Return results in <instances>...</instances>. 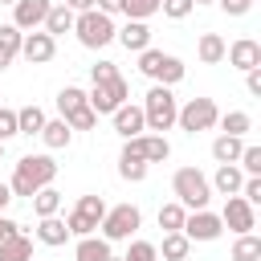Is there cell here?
I'll use <instances>...</instances> for the list:
<instances>
[{
	"instance_id": "obj_1",
	"label": "cell",
	"mask_w": 261,
	"mask_h": 261,
	"mask_svg": "<svg viewBox=\"0 0 261 261\" xmlns=\"http://www.w3.org/2000/svg\"><path fill=\"white\" fill-rule=\"evenodd\" d=\"M57 179V163H53V155H24V159H16V167H12V179H8V192H12V200L16 196H24V200H33L41 188H49Z\"/></svg>"
},
{
	"instance_id": "obj_2",
	"label": "cell",
	"mask_w": 261,
	"mask_h": 261,
	"mask_svg": "<svg viewBox=\"0 0 261 261\" xmlns=\"http://www.w3.org/2000/svg\"><path fill=\"white\" fill-rule=\"evenodd\" d=\"M171 192H175V204H184L188 212H200V208H208V200H212V184H208V175L196 171V167H179V171L171 175Z\"/></svg>"
},
{
	"instance_id": "obj_3",
	"label": "cell",
	"mask_w": 261,
	"mask_h": 261,
	"mask_svg": "<svg viewBox=\"0 0 261 261\" xmlns=\"http://www.w3.org/2000/svg\"><path fill=\"white\" fill-rule=\"evenodd\" d=\"M175 110H179V102H175V94L167 86H151L147 90V98H143V122H147L151 135L171 130L175 126Z\"/></svg>"
},
{
	"instance_id": "obj_4",
	"label": "cell",
	"mask_w": 261,
	"mask_h": 261,
	"mask_svg": "<svg viewBox=\"0 0 261 261\" xmlns=\"http://www.w3.org/2000/svg\"><path fill=\"white\" fill-rule=\"evenodd\" d=\"M139 73L143 77H151L155 86H175V82H184V61L179 57H171V53H163V49H143L139 53Z\"/></svg>"
},
{
	"instance_id": "obj_5",
	"label": "cell",
	"mask_w": 261,
	"mask_h": 261,
	"mask_svg": "<svg viewBox=\"0 0 261 261\" xmlns=\"http://www.w3.org/2000/svg\"><path fill=\"white\" fill-rule=\"evenodd\" d=\"M73 33H77V41L86 49H106L114 41V20L102 16L98 8H90V12H77L73 16Z\"/></svg>"
},
{
	"instance_id": "obj_6",
	"label": "cell",
	"mask_w": 261,
	"mask_h": 261,
	"mask_svg": "<svg viewBox=\"0 0 261 261\" xmlns=\"http://www.w3.org/2000/svg\"><path fill=\"white\" fill-rule=\"evenodd\" d=\"M102 216H106V200L102 196H82L73 204V212L65 216V228H69V237H94Z\"/></svg>"
},
{
	"instance_id": "obj_7",
	"label": "cell",
	"mask_w": 261,
	"mask_h": 261,
	"mask_svg": "<svg viewBox=\"0 0 261 261\" xmlns=\"http://www.w3.org/2000/svg\"><path fill=\"white\" fill-rule=\"evenodd\" d=\"M143 224V212L135 208V204H114V208H106V216H102V241H130L135 237V228Z\"/></svg>"
},
{
	"instance_id": "obj_8",
	"label": "cell",
	"mask_w": 261,
	"mask_h": 261,
	"mask_svg": "<svg viewBox=\"0 0 261 261\" xmlns=\"http://www.w3.org/2000/svg\"><path fill=\"white\" fill-rule=\"evenodd\" d=\"M216 118H220V110H216V102H212V98H188V102L175 110V122H179V130H188V135L212 130V126H216Z\"/></svg>"
},
{
	"instance_id": "obj_9",
	"label": "cell",
	"mask_w": 261,
	"mask_h": 261,
	"mask_svg": "<svg viewBox=\"0 0 261 261\" xmlns=\"http://www.w3.org/2000/svg\"><path fill=\"white\" fill-rule=\"evenodd\" d=\"M126 98H130V86H126V77L118 73L114 82H98V86L86 94V106H90L94 114H114L118 106H126Z\"/></svg>"
},
{
	"instance_id": "obj_10",
	"label": "cell",
	"mask_w": 261,
	"mask_h": 261,
	"mask_svg": "<svg viewBox=\"0 0 261 261\" xmlns=\"http://www.w3.org/2000/svg\"><path fill=\"white\" fill-rule=\"evenodd\" d=\"M188 241H216L220 232H224V224H220V216L216 212H208V208H200V212H188L184 216V228H179Z\"/></svg>"
},
{
	"instance_id": "obj_11",
	"label": "cell",
	"mask_w": 261,
	"mask_h": 261,
	"mask_svg": "<svg viewBox=\"0 0 261 261\" xmlns=\"http://www.w3.org/2000/svg\"><path fill=\"white\" fill-rule=\"evenodd\" d=\"M147 159H143V147H139V139H126L122 143V151H118V175L126 179V184H143L147 179Z\"/></svg>"
},
{
	"instance_id": "obj_12",
	"label": "cell",
	"mask_w": 261,
	"mask_h": 261,
	"mask_svg": "<svg viewBox=\"0 0 261 261\" xmlns=\"http://www.w3.org/2000/svg\"><path fill=\"white\" fill-rule=\"evenodd\" d=\"M220 224H228V232H253L257 228V212L241 200V196H224V212H220Z\"/></svg>"
},
{
	"instance_id": "obj_13",
	"label": "cell",
	"mask_w": 261,
	"mask_h": 261,
	"mask_svg": "<svg viewBox=\"0 0 261 261\" xmlns=\"http://www.w3.org/2000/svg\"><path fill=\"white\" fill-rule=\"evenodd\" d=\"M49 0H16L12 4V24L20 29V33H37L41 24H45V16H49Z\"/></svg>"
},
{
	"instance_id": "obj_14",
	"label": "cell",
	"mask_w": 261,
	"mask_h": 261,
	"mask_svg": "<svg viewBox=\"0 0 261 261\" xmlns=\"http://www.w3.org/2000/svg\"><path fill=\"white\" fill-rule=\"evenodd\" d=\"M53 53H57V41H53L45 29L24 33V41H20V57H24L29 65H45V61H53Z\"/></svg>"
},
{
	"instance_id": "obj_15",
	"label": "cell",
	"mask_w": 261,
	"mask_h": 261,
	"mask_svg": "<svg viewBox=\"0 0 261 261\" xmlns=\"http://www.w3.org/2000/svg\"><path fill=\"white\" fill-rule=\"evenodd\" d=\"M224 57H228V65H232V69L249 73V69H257V65H261V45H257L253 37H241V41H232V45L224 49Z\"/></svg>"
},
{
	"instance_id": "obj_16",
	"label": "cell",
	"mask_w": 261,
	"mask_h": 261,
	"mask_svg": "<svg viewBox=\"0 0 261 261\" xmlns=\"http://www.w3.org/2000/svg\"><path fill=\"white\" fill-rule=\"evenodd\" d=\"M110 118H114V130H118L122 139H139V135L147 130V122H143V106H130V102H126V106H118Z\"/></svg>"
},
{
	"instance_id": "obj_17",
	"label": "cell",
	"mask_w": 261,
	"mask_h": 261,
	"mask_svg": "<svg viewBox=\"0 0 261 261\" xmlns=\"http://www.w3.org/2000/svg\"><path fill=\"white\" fill-rule=\"evenodd\" d=\"M114 37H118L122 49H130V53L151 49V29H147V20H126L122 29H114Z\"/></svg>"
},
{
	"instance_id": "obj_18",
	"label": "cell",
	"mask_w": 261,
	"mask_h": 261,
	"mask_svg": "<svg viewBox=\"0 0 261 261\" xmlns=\"http://www.w3.org/2000/svg\"><path fill=\"white\" fill-rule=\"evenodd\" d=\"M208 184H212L220 196H237V192H241V184H245V171H241L237 163H220V167H216V175H212Z\"/></svg>"
},
{
	"instance_id": "obj_19",
	"label": "cell",
	"mask_w": 261,
	"mask_h": 261,
	"mask_svg": "<svg viewBox=\"0 0 261 261\" xmlns=\"http://www.w3.org/2000/svg\"><path fill=\"white\" fill-rule=\"evenodd\" d=\"M37 241H41V245H49V249H61V245L69 241L65 220H61V216H41V224H37Z\"/></svg>"
},
{
	"instance_id": "obj_20",
	"label": "cell",
	"mask_w": 261,
	"mask_h": 261,
	"mask_svg": "<svg viewBox=\"0 0 261 261\" xmlns=\"http://www.w3.org/2000/svg\"><path fill=\"white\" fill-rule=\"evenodd\" d=\"M224 37L220 33H200V41H196V57L204 61V65H220L224 61Z\"/></svg>"
},
{
	"instance_id": "obj_21",
	"label": "cell",
	"mask_w": 261,
	"mask_h": 261,
	"mask_svg": "<svg viewBox=\"0 0 261 261\" xmlns=\"http://www.w3.org/2000/svg\"><path fill=\"white\" fill-rule=\"evenodd\" d=\"M41 143H45L49 151H61V147L73 143V130L65 126V118H45V126H41Z\"/></svg>"
},
{
	"instance_id": "obj_22",
	"label": "cell",
	"mask_w": 261,
	"mask_h": 261,
	"mask_svg": "<svg viewBox=\"0 0 261 261\" xmlns=\"http://www.w3.org/2000/svg\"><path fill=\"white\" fill-rule=\"evenodd\" d=\"M110 241L102 237H77V249H73V261H110Z\"/></svg>"
},
{
	"instance_id": "obj_23",
	"label": "cell",
	"mask_w": 261,
	"mask_h": 261,
	"mask_svg": "<svg viewBox=\"0 0 261 261\" xmlns=\"http://www.w3.org/2000/svg\"><path fill=\"white\" fill-rule=\"evenodd\" d=\"M20 41H24V33H20L16 24H0V69H8V65L16 61Z\"/></svg>"
},
{
	"instance_id": "obj_24",
	"label": "cell",
	"mask_w": 261,
	"mask_h": 261,
	"mask_svg": "<svg viewBox=\"0 0 261 261\" xmlns=\"http://www.w3.org/2000/svg\"><path fill=\"white\" fill-rule=\"evenodd\" d=\"M73 16H77V12H69V8H65V4H53V8H49V16H45V24H41V29H45V33H49V37H53V41H57V37H61V33H73Z\"/></svg>"
},
{
	"instance_id": "obj_25",
	"label": "cell",
	"mask_w": 261,
	"mask_h": 261,
	"mask_svg": "<svg viewBox=\"0 0 261 261\" xmlns=\"http://www.w3.org/2000/svg\"><path fill=\"white\" fill-rule=\"evenodd\" d=\"M0 261H33V241L24 232H12L8 241H0Z\"/></svg>"
},
{
	"instance_id": "obj_26",
	"label": "cell",
	"mask_w": 261,
	"mask_h": 261,
	"mask_svg": "<svg viewBox=\"0 0 261 261\" xmlns=\"http://www.w3.org/2000/svg\"><path fill=\"white\" fill-rule=\"evenodd\" d=\"M155 253H163V261H188L192 241H188L184 232H163V249L155 245Z\"/></svg>"
},
{
	"instance_id": "obj_27",
	"label": "cell",
	"mask_w": 261,
	"mask_h": 261,
	"mask_svg": "<svg viewBox=\"0 0 261 261\" xmlns=\"http://www.w3.org/2000/svg\"><path fill=\"white\" fill-rule=\"evenodd\" d=\"M241 151H245V143H241L237 135H220V139H212V159H216V163H237Z\"/></svg>"
},
{
	"instance_id": "obj_28",
	"label": "cell",
	"mask_w": 261,
	"mask_h": 261,
	"mask_svg": "<svg viewBox=\"0 0 261 261\" xmlns=\"http://www.w3.org/2000/svg\"><path fill=\"white\" fill-rule=\"evenodd\" d=\"M139 147H143V159L147 163H163L171 155V143L163 135H139Z\"/></svg>"
},
{
	"instance_id": "obj_29",
	"label": "cell",
	"mask_w": 261,
	"mask_h": 261,
	"mask_svg": "<svg viewBox=\"0 0 261 261\" xmlns=\"http://www.w3.org/2000/svg\"><path fill=\"white\" fill-rule=\"evenodd\" d=\"M41 126H45V110L41 106H20L16 110V130L20 135H41Z\"/></svg>"
},
{
	"instance_id": "obj_30",
	"label": "cell",
	"mask_w": 261,
	"mask_h": 261,
	"mask_svg": "<svg viewBox=\"0 0 261 261\" xmlns=\"http://www.w3.org/2000/svg\"><path fill=\"white\" fill-rule=\"evenodd\" d=\"M57 208H61V192L49 184V188H41L37 196H33V212H37V220L41 216H57Z\"/></svg>"
},
{
	"instance_id": "obj_31",
	"label": "cell",
	"mask_w": 261,
	"mask_h": 261,
	"mask_svg": "<svg viewBox=\"0 0 261 261\" xmlns=\"http://www.w3.org/2000/svg\"><path fill=\"white\" fill-rule=\"evenodd\" d=\"M232 261H261V237L241 232V237L232 241Z\"/></svg>"
},
{
	"instance_id": "obj_32",
	"label": "cell",
	"mask_w": 261,
	"mask_h": 261,
	"mask_svg": "<svg viewBox=\"0 0 261 261\" xmlns=\"http://www.w3.org/2000/svg\"><path fill=\"white\" fill-rule=\"evenodd\" d=\"M184 216H188V208L171 200V204L159 208V228H163V232H179V228H184Z\"/></svg>"
},
{
	"instance_id": "obj_33",
	"label": "cell",
	"mask_w": 261,
	"mask_h": 261,
	"mask_svg": "<svg viewBox=\"0 0 261 261\" xmlns=\"http://www.w3.org/2000/svg\"><path fill=\"white\" fill-rule=\"evenodd\" d=\"M77 106H86V90H77V86H61V90H57V110H61V118L73 114Z\"/></svg>"
},
{
	"instance_id": "obj_34",
	"label": "cell",
	"mask_w": 261,
	"mask_h": 261,
	"mask_svg": "<svg viewBox=\"0 0 261 261\" xmlns=\"http://www.w3.org/2000/svg\"><path fill=\"white\" fill-rule=\"evenodd\" d=\"M216 122L224 126V135H237V139H241V135H245L249 126H253V118H249L245 110H228V114H220Z\"/></svg>"
},
{
	"instance_id": "obj_35",
	"label": "cell",
	"mask_w": 261,
	"mask_h": 261,
	"mask_svg": "<svg viewBox=\"0 0 261 261\" xmlns=\"http://www.w3.org/2000/svg\"><path fill=\"white\" fill-rule=\"evenodd\" d=\"M122 12H126V20H147L159 12V0H122Z\"/></svg>"
},
{
	"instance_id": "obj_36",
	"label": "cell",
	"mask_w": 261,
	"mask_h": 261,
	"mask_svg": "<svg viewBox=\"0 0 261 261\" xmlns=\"http://www.w3.org/2000/svg\"><path fill=\"white\" fill-rule=\"evenodd\" d=\"M65 126H69V130H94V126H98V114H94L90 106H77L73 114H65Z\"/></svg>"
},
{
	"instance_id": "obj_37",
	"label": "cell",
	"mask_w": 261,
	"mask_h": 261,
	"mask_svg": "<svg viewBox=\"0 0 261 261\" xmlns=\"http://www.w3.org/2000/svg\"><path fill=\"white\" fill-rule=\"evenodd\" d=\"M122 261H159V253H155L151 241H130V249H126Z\"/></svg>"
},
{
	"instance_id": "obj_38",
	"label": "cell",
	"mask_w": 261,
	"mask_h": 261,
	"mask_svg": "<svg viewBox=\"0 0 261 261\" xmlns=\"http://www.w3.org/2000/svg\"><path fill=\"white\" fill-rule=\"evenodd\" d=\"M237 163H241V171H245V175H261V147H245Z\"/></svg>"
},
{
	"instance_id": "obj_39",
	"label": "cell",
	"mask_w": 261,
	"mask_h": 261,
	"mask_svg": "<svg viewBox=\"0 0 261 261\" xmlns=\"http://www.w3.org/2000/svg\"><path fill=\"white\" fill-rule=\"evenodd\" d=\"M192 8H196L192 0H159V12H163V16H171V20H184Z\"/></svg>"
},
{
	"instance_id": "obj_40",
	"label": "cell",
	"mask_w": 261,
	"mask_h": 261,
	"mask_svg": "<svg viewBox=\"0 0 261 261\" xmlns=\"http://www.w3.org/2000/svg\"><path fill=\"white\" fill-rule=\"evenodd\" d=\"M12 135H20V130H16V110L0 106V143H8Z\"/></svg>"
},
{
	"instance_id": "obj_41",
	"label": "cell",
	"mask_w": 261,
	"mask_h": 261,
	"mask_svg": "<svg viewBox=\"0 0 261 261\" xmlns=\"http://www.w3.org/2000/svg\"><path fill=\"white\" fill-rule=\"evenodd\" d=\"M90 77H94V86L98 82H114L118 77V65L114 61H98V65H90Z\"/></svg>"
},
{
	"instance_id": "obj_42",
	"label": "cell",
	"mask_w": 261,
	"mask_h": 261,
	"mask_svg": "<svg viewBox=\"0 0 261 261\" xmlns=\"http://www.w3.org/2000/svg\"><path fill=\"white\" fill-rule=\"evenodd\" d=\"M216 4H220L228 16H245V12L253 8V0H216Z\"/></svg>"
},
{
	"instance_id": "obj_43",
	"label": "cell",
	"mask_w": 261,
	"mask_h": 261,
	"mask_svg": "<svg viewBox=\"0 0 261 261\" xmlns=\"http://www.w3.org/2000/svg\"><path fill=\"white\" fill-rule=\"evenodd\" d=\"M245 90H249V94H253V98H261V65H257V69H249V73H245Z\"/></svg>"
},
{
	"instance_id": "obj_44",
	"label": "cell",
	"mask_w": 261,
	"mask_h": 261,
	"mask_svg": "<svg viewBox=\"0 0 261 261\" xmlns=\"http://www.w3.org/2000/svg\"><path fill=\"white\" fill-rule=\"evenodd\" d=\"M94 8L102 16H114V12H122V0H94Z\"/></svg>"
},
{
	"instance_id": "obj_45",
	"label": "cell",
	"mask_w": 261,
	"mask_h": 261,
	"mask_svg": "<svg viewBox=\"0 0 261 261\" xmlns=\"http://www.w3.org/2000/svg\"><path fill=\"white\" fill-rule=\"evenodd\" d=\"M12 232H20V224H16V220H8V216L0 212V241H8Z\"/></svg>"
},
{
	"instance_id": "obj_46",
	"label": "cell",
	"mask_w": 261,
	"mask_h": 261,
	"mask_svg": "<svg viewBox=\"0 0 261 261\" xmlns=\"http://www.w3.org/2000/svg\"><path fill=\"white\" fill-rule=\"evenodd\" d=\"M65 8H69V12H90L94 0H65Z\"/></svg>"
},
{
	"instance_id": "obj_47",
	"label": "cell",
	"mask_w": 261,
	"mask_h": 261,
	"mask_svg": "<svg viewBox=\"0 0 261 261\" xmlns=\"http://www.w3.org/2000/svg\"><path fill=\"white\" fill-rule=\"evenodd\" d=\"M8 200H12V192H8V184H0V212L8 208Z\"/></svg>"
},
{
	"instance_id": "obj_48",
	"label": "cell",
	"mask_w": 261,
	"mask_h": 261,
	"mask_svg": "<svg viewBox=\"0 0 261 261\" xmlns=\"http://www.w3.org/2000/svg\"><path fill=\"white\" fill-rule=\"evenodd\" d=\"M192 4H196V8H200V4H216V0H192Z\"/></svg>"
},
{
	"instance_id": "obj_49",
	"label": "cell",
	"mask_w": 261,
	"mask_h": 261,
	"mask_svg": "<svg viewBox=\"0 0 261 261\" xmlns=\"http://www.w3.org/2000/svg\"><path fill=\"white\" fill-rule=\"evenodd\" d=\"M0 4H16V0H0Z\"/></svg>"
},
{
	"instance_id": "obj_50",
	"label": "cell",
	"mask_w": 261,
	"mask_h": 261,
	"mask_svg": "<svg viewBox=\"0 0 261 261\" xmlns=\"http://www.w3.org/2000/svg\"><path fill=\"white\" fill-rule=\"evenodd\" d=\"M110 261H122V257H110Z\"/></svg>"
},
{
	"instance_id": "obj_51",
	"label": "cell",
	"mask_w": 261,
	"mask_h": 261,
	"mask_svg": "<svg viewBox=\"0 0 261 261\" xmlns=\"http://www.w3.org/2000/svg\"><path fill=\"white\" fill-rule=\"evenodd\" d=\"M0 155H4V143H0Z\"/></svg>"
}]
</instances>
